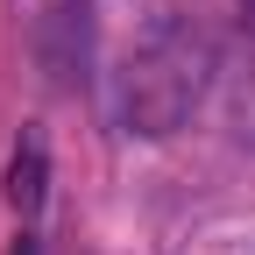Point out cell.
<instances>
[{
	"label": "cell",
	"instance_id": "7a4b0ae2",
	"mask_svg": "<svg viewBox=\"0 0 255 255\" xmlns=\"http://www.w3.org/2000/svg\"><path fill=\"white\" fill-rule=\"evenodd\" d=\"M36 50H43L50 85H78L92 64V0H50L36 21Z\"/></svg>",
	"mask_w": 255,
	"mask_h": 255
},
{
	"label": "cell",
	"instance_id": "5b68a950",
	"mask_svg": "<svg viewBox=\"0 0 255 255\" xmlns=\"http://www.w3.org/2000/svg\"><path fill=\"white\" fill-rule=\"evenodd\" d=\"M7 255H43V248H36V234H21V241H14Z\"/></svg>",
	"mask_w": 255,
	"mask_h": 255
},
{
	"label": "cell",
	"instance_id": "6da1fadb",
	"mask_svg": "<svg viewBox=\"0 0 255 255\" xmlns=\"http://www.w3.org/2000/svg\"><path fill=\"white\" fill-rule=\"evenodd\" d=\"M213 43L191 21H163L156 36H142L121 57L114 71V121L128 135H177V128L199 114V100L213 92Z\"/></svg>",
	"mask_w": 255,
	"mask_h": 255
},
{
	"label": "cell",
	"instance_id": "277c9868",
	"mask_svg": "<svg viewBox=\"0 0 255 255\" xmlns=\"http://www.w3.org/2000/svg\"><path fill=\"white\" fill-rule=\"evenodd\" d=\"M220 121H227V135L241 149H255V57L241 71H227V92H220Z\"/></svg>",
	"mask_w": 255,
	"mask_h": 255
},
{
	"label": "cell",
	"instance_id": "8992f818",
	"mask_svg": "<svg viewBox=\"0 0 255 255\" xmlns=\"http://www.w3.org/2000/svg\"><path fill=\"white\" fill-rule=\"evenodd\" d=\"M241 21H248V28H255V0H241Z\"/></svg>",
	"mask_w": 255,
	"mask_h": 255
},
{
	"label": "cell",
	"instance_id": "3957f363",
	"mask_svg": "<svg viewBox=\"0 0 255 255\" xmlns=\"http://www.w3.org/2000/svg\"><path fill=\"white\" fill-rule=\"evenodd\" d=\"M43 191H50V156H43L36 135H21V149L7 156V206L14 213H36Z\"/></svg>",
	"mask_w": 255,
	"mask_h": 255
}]
</instances>
